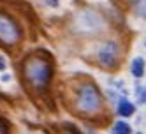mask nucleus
Masks as SVG:
<instances>
[{
	"label": "nucleus",
	"instance_id": "nucleus-1",
	"mask_svg": "<svg viewBox=\"0 0 146 134\" xmlns=\"http://www.w3.org/2000/svg\"><path fill=\"white\" fill-rule=\"evenodd\" d=\"M23 76L27 83L35 90H44L51 79V65L46 60L30 58L23 65Z\"/></svg>",
	"mask_w": 146,
	"mask_h": 134
},
{
	"label": "nucleus",
	"instance_id": "nucleus-2",
	"mask_svg": "<svg viewBox=\"0 0 146 134\" xmlns=\"http://www.w3.org/2000/svg\"><path fill=\"white\" fill-rule=\"evenodd\" d=\"M102 106V99H100V94L95 87L92 85H86L79 90V95H78V108L83 111V113H88V115H93L97 113Z\"/></svg>",
	"mask_w": 146,
	"mask_h": 134
},
{
	"label": "nucleus",
	"instance_id": "nucleus-5",
	"mask_svg": "<svg viewBox=\"0 0 146 134\" xmlns=\"http://www.w3.org/2000/svg\"><path fill=\"white\" fill-rule=\"evenodd\" d=\"M130 71H132V74L135 78H141L143 73H144V60L143 58H134L132 65H130Z\"/></svg>",
	"mask_w": 146,
	"mask_h": 134
},
{
	"label": "nucleus",
	"instance_id": "nucleus-8",
	"mask_svg": "<svg viewBox=\"0 0 146 134\" xmlns=\"http://www.w3.org/2000/svg\"><path fill=\"white\" fill-rule=\"evenodd\" d=\"M0 134H7V125L0 120Z\"/></svg>",
	"mask_w": 146,
	"mask_h": 134
},
{
	"label": "nucleus",
	"instance_id": "nucleus-9",
	"mask_svg": "<svg viewBox=\"0 0 146 134\" xmlns=\"http://www.w3.org/2000/svg\"><path fill=\"white\" fill-rule=\"evenodd\" d=\"M53 2H55V0H53Z\"/></svg>",
	"mask_w": 146,
	"mask_h": 134
},
{
	"label": "nucleus",
	"instance_id": "nucleus-4",
	"mask_svg": "<svg viewBox=\"0 0 146 134\" xmlns=\"http://www.w3.org/2000/svg\"><path fill=\"white\" fill-rule=\"evenodd\" d=\"M99 58L100 62L106 67H113L114 64H116V58H118V48L114 43H108L106 46H102L100 53H99Z\"/></svg>",
	"mask_w": 146,
	"mask_h": 134
},
{
	"label": "nucleus",
	"instance_id": "nucleus-6",
	"mask_svg": "<svg viewBox=\"0 0 146 134\" xmlns=\"http://www.w3.org/2000/svg\"><path fill=\"white\" fill-rule=\"evenodd\" d=\"M134 113V104L129 101H120V104H118V115L121 117H130Z\"/></svg>",
	"mask_w": 146,
	"mask_h": 134
},
{
	"label": "nucleus",
	"instance_id": "nucleus-7",
	"mask_svg": "<svg viewBox=\"0 0 146 134\" xmlns=\"http://www.w3.org/2000/svg\"><path fill=\"white\" fill-rule=\"evenodd\" d=\"M113 134H130V127L125 122H116L113 127Z\"/></svg>",
	"mask_w": 146,
	"mask_h": 134
},
{
	"label": "nucleus",
	"instance_id": "nucleus-3",
	"mask_svg": "<svg viewBox=\"0 0 146 134\" xmlns=\"http://www.w3.org/2000/svg\"><path fill=\"white\" fill-rule=\"evenodd\" d=\"M19 37L21 34H19V27L16 25V21L0 13V41L4 44L13 46L19 41Z\"/></svg>",
	"mask_w": 146,
	"mask_h": 134
}]
</instances>
